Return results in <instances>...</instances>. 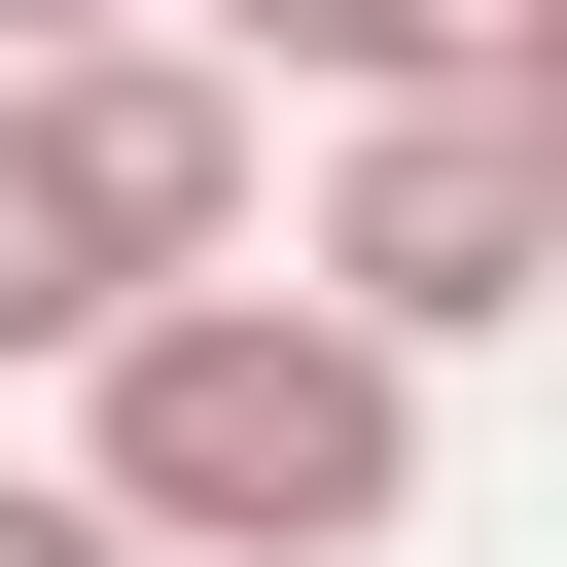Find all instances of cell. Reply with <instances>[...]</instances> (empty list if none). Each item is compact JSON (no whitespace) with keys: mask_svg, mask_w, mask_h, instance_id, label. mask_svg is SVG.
I'll list each match as a JSON object with an SVG mask.
<instances>
[{"mask_svg":"<svg viewBox=\"0 0 567 567\" xmlns=\"http://www.w3.org/2000/svg\"><path fill=\"white\" fill-rule=\"evenodd\" d=\"M71 496H106L142 567H390V532H425V390H390L354 319H284V284H142V319L71 354Z\"/></svg>","mask_w":567,"mask_h":567,"instance_id":"6da1fadb","label":"cell"},{"mask_svg":"<svg viewBox=\"0 0 567 567\" xmlns=\"http://www.w3.org/2000/svg\"><path fill=\"white\" fill-rule=\"evenodd\" d=\"M142 284H248V71L71 35V71H0V354H106Z\"/></svg>","mask_w":567,"mask_h":567,"instance_id":"7a4b0ae2","label":"cell"},{"mask_svg":"<svg viewBox=\"0 0 567 567\" xmlns=\"http://www.w3.org/2000/svg\"><path fill=\"white\" fill-rule=\"evenodd\" d=\"M567 284V106H319V248H284V319H354L390 390L425 354H496Z\"/></svg>","mask_w":567,"mask_h":567,"instance_id":"3957f363","label":"cell"},{"mask_svg":"<svg viewBox=\"0 0 567 567\" xmlns=\"http://www.w3.org/2000/svg\"><path fill=\"white\" fill-rule=\"evenodd\" d=\"M142 35L284 106H567V0H142Z\"/></svg>","mask_w":567,"mask_h":567,"instance_id":"277c9868","label":"cell"},{"mask_svg":"<svg viewBox=\"0 0 567 567\" xmlns=\"http://www.w3.org/2000/svg\"><path fill=\"white\" fill-rule=\"evenodd\" d=\"M0 567H142V532H106V496H71V461H0Z\"/></svg>","mask_w":567,"mask_h":567,"instance_id":"5b68a950","label":"cell"},{"mask_svg":"<svg viewBox=\"0 0 567 567\" xmlns=\"http://www.w3.org/2000/svg\"><path fill=\"white\" fill-rule=\"evenodd\" d=\"M71 35H142V0H0V71H71Z\"/></svg>","mask_w":567,"mask_h":567,"instance_id":"8992f818","label":"cell"}]
</instances>
